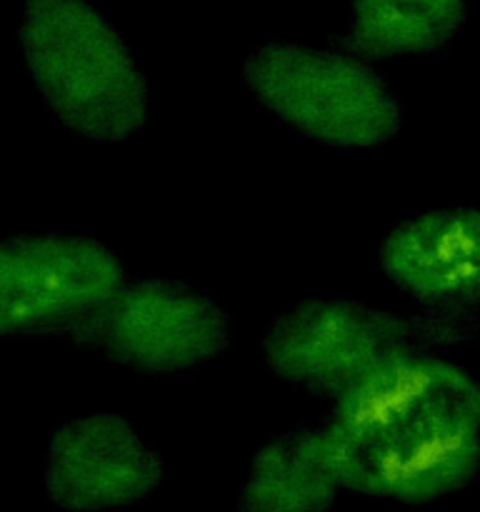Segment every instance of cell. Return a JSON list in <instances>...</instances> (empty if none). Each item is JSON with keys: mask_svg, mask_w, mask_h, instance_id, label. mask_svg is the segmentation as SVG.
Wrapping results in <instances>:
<instances>
[{"mask_svg": "<svg viewBox=\"0 0 480 512\" xmlns=\"http://www.w3.org/2000/svg\"><path fill=\"white\" fill-rule=\"evenodd\" d=\"M125 283L123 260L68 233L0 240V338H70Z\"/></svg>", "mask_w": 480, "mask_h": 512, "instance_id": "8992f818", "label": "cell"}, {"mask_svg": "<svg viewBox=\"0 0 480 512\" xmlns=\"http://www.w3.org/2000/svg\"><path fill=\"white\" fill-rule=\"evenodd\" d=\"M468 13L465 0H350V33L328 38L363 60L428 55L458 38Z\"/></svg>", "mask_w": 480, "mask_h": 512, "instance_id": "30bf717a", "label": "cell"}, {"mask_svg": "<svg viewBox=\"0 0 480 512\" xmlns=\"http://www.w3.org/2000/svg\"><path fill=\"white\" fill-rule=\"evenodd\" d=\"M238 80L298 135L328 148H375L403 125L390 85L343 45L268 40L245 55Z\"/></svg>", "mask_w": 480, "mask_h": 512, "instance_id": "277c9868", "label": "cell"}, {"mask_svg": "<svg viewBox=\"0 0 480 512\" xmlns=\"http://www.w3.org/2000/svg\"><path fill=\"white\" fill-rule=\"evenodd\" d=\"M43 478L63 510L133 508L160 488L163 463L123 415L93 413L55 428Z\"/></svg>", "mask_w": 480, "mask_h": 512, "instance_id": "52a82bcc", "label": "cell"}, {"mask_svg": "<svg viewBox=\"0 0 480 512\" xmlns=\"http://www.w3.org/2000/svg\"><path fill=\"white\" fill-rule=\"evenodd\" d=\"M323 435L340 490L430 505L478 475V385L438 353L405 355L335 400Z\"/></svg>", "mask_w": 480, "mask_h": 512, "instance_id": "6da1fadb", "label": "cell"}, {"mask_svg": "<svg viewBox=\"0 0 480 512\" xmlns=\"http://www.w3.org/2000/svg\"><path fill=\"white\" fill-rule=\"evenodd\" d=\"M378 263L420 313L478 328L480 243L478 210L445 208L395 225L378 248Z\"/></svg>", "mask_w": 480, "mask_h": 512, "instance_id": "ba28073f", "label": "cell"}, {"mask_svg": "<svg viewBox=\"0 0 480 512\" xmlns=\"http://www.w3.org/2000/svg\"><path fill=\"white\" fill-rule=\"evenodd\" d=\"M18 48L38 93L75 133L120 145L148 125V80L123 33L88 0H23Z\"/></svg>", "mask_w": 480, "mask_h": 512, "instance_id": "7a4b0ae2", "label": "cell"}, {"mask_svg": "<svg viewBox=\"0 0 480 512\" xmlns=\"http://www.w3.org/2000/svg\"><path fill=\"white\" fill-rule=\"evenodd\" d=\"M338 490L323 425H303L275 435L253 455L238 512H328Z\"/></svg>", "mask_w": 480, "mask_h": 512, "instance_id": "9c48e42d", "label": "cell"}, {"mask_svg": "<svg viewBox=\"0 0 480 512\" xmlns=\"http://www.w3.org/2000/svg\"><path fill=\"white\" fill-rule=\"evenodd\" d=\"M233 315L178 280L123 283L70 343L140 375H190L233 343Z\"/></svg>", "mask_w": 480, "mask_h": 512, "instance_id": "5b68a950", "label": "cell"}, {"mask_svg": "<svg viewBox=\"0 0 480 512\" xmlns=\"http://www.w3.org/2000/svg\"><path fill=\"white\" fill-rule=\"evenodd\" d=\"M478 328L430 315H393L353 300H303L283 310L263 335L270 373L313 398H343L393 360L445 353Z\"/></svg>", "mask_w": 480, "mask_h": 512, "instance_id": "3957f363", "label": "cell"}]
</instances>
